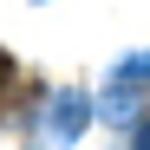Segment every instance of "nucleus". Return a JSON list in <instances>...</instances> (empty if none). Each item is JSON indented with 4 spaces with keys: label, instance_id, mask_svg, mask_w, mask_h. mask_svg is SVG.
I'll return each instance as SVG.
<instances>
[{
    "label": "nucleus",
    "instance_id": "4",
    "mask_svg": "<svg viewBox=\"0 0 150 150\" xmlns=\"http://www.w3.org/2000/svg\"><path fill=\"white\" fill-rule=\"evenodd\" d=\"M7 85H13V59L0 52V91H7Z\"/></svg>",
    "mask_w": 150,
    "mask_h": 150
},
{
    "label": "nucleus",
    "instance_id": "2",
    "mask_svg": "<svg viewBox=\"0 0 150 150\" xmlns=\"http://www.w3.org/2000/svg\"><path fill=\"white\" fill-rule=\"evenodd\" d=\"M91 124V98L85 91H52V105H46V144L52 150H65V144H79V131Z\"/></svg>",
    "mask_w": 150,
    "mask_h": 150
},
{
    "label": "nucleus",
    "instance_id": "1",
    "mask_svg": "<svg viewBox=\"0 0 150 150\" xmlns=\"http://www.w3.org/2000/svg\"><path fill=\"white\" fill-rule=\"evenodd\" d=\"M144 91H150V52L117 59V65H111V79H105V124H131Z\"/></svg>",
    "mask_w": 150,
    "mask_h": 150
},
{
    "label": "nucleus",
    "instance_id": "3",
    "mask_svg": "<svg viewBox=\"0 0 150 150\" xmlns=\"http://www.w3.org/2000/svg\"><path fill=\"white\" fill-rule=\"evenodd\" d=\"M131 144H137V150H150V117H144L137 131H131Z\"/></svg>",
    "mask_w": 150,
    "mask_h": 150
},
{
    "label": "nucleus",
    "instance_id": "5",
    "mask_svg": "<svg viewBox=\"0 0 150 150\" xmlns=\"http://www.w3.org/2000/svg\"><path fill=\"white\" fill-rule=\"evenodd\" d=\"M39 7H46V0H39Z\"/></svg>",
    "mask_w": 150,
    "mask_h": 150
}]
</instances>
